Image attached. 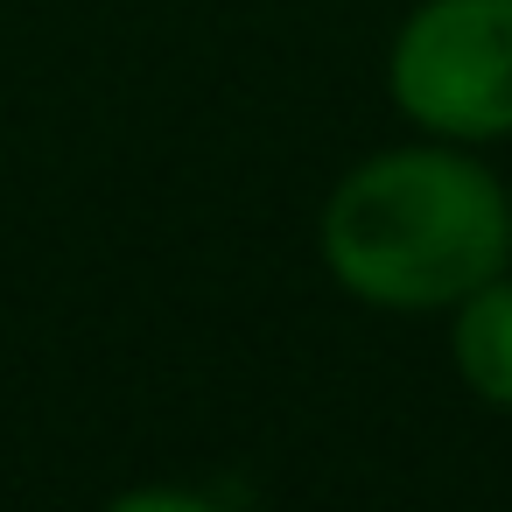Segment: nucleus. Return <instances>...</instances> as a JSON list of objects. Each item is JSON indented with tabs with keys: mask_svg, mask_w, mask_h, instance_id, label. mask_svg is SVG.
I'll use <instances>...</instances> for the list:
<instances>
[{
	"mask_svg": "<svg viewBox=\"0 0 512 512\" xmlns=\"http://www.w3.org/2000/svg\"><path fill=\"white\" fill-rule=\"evenodd\" d=\"M449 351H456V379H463L484 407L512 414V281H505V274H491L484 288H470V295L456 302Z\"/></svg>",
	"mask_w": 512,
	"mask_h": 512,
	"instance_id": "obj_3",
	"label": "nucleus"
},
{
	"mask_svg": "<svg viewBox=\"0 0 512 512\" xmlns=\"http://www.w3.org/2000/svg\"><path fill=\"white\" fill-rule=\"evenodd\" d=\"M393 106L442 141L512 134V0H421L386 57Z\"/></svg>",
	"mask_w": 512,
	"mask_h": 512,
	"instance_id": "obj_2",
	"label": "nucleus"
},
{
	"mask_svg": "<svg viewBox=\"0 0 512 512\" xmlns=\"http://www.w3.org/2000/svg\"><path fill=\"white\" fill-rule=\"evenodd\" d=\"M323 260L372 309H456L512 260L498 176L456 148H386L323 204Z\"/></svg>",
	"mask_w": 512,
	"mask_h": 512,
	"instance_id": "obj_1",
	"label": "nucleus"
},
{
	"mask_svg": "<svg viewBox=\"0 0 512 512\" xmlns=\"http://www.w3.org/2000/svg\"><path fill=\"white\" fill-rule=\"evenodd\" d=\"M106 512H218L204 491H183V484H141V491H120Z\"/></svg>",
	"mask_w": 512,
	"mask_h": 512,
	"instance_id": "obj_4",
	"label": "nucleus"
}]
</instances>
